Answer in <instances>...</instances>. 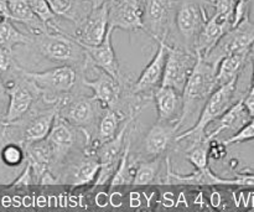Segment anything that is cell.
<instances>
[{
	"label": "cell",
	"mask_w": 254,
	"mask_h": 212,
	"mask_svg": "<svg viewBox=\"0 0 254 212\" xmlns=\"http://www.w3.org/2000/svg\"><path fill=\"white\" fill-rule=\"evenodd\" d=\"M30 35L32 37L30 45H34L35 50L49 61L68 65L79 73L88 66L89 59L86 49L71 34L64 32L54 22L47 25L44 31Z\"/></svg>",
	"instance_id": "6da1fadb"
},
{
	"label": "cell",
	"mask_w": 254,
	"mask_h": 212,
	"mask_svg": "<svg viewBox=\"0 0 254 212\" xmlns=\"http://www.w3.org/2000/svg\"><path fill=\"white\" fill-rule=\"evenodd\" d=\"M216 71L217 69L207 64L197 55V60L192 72L189 76L188 82L183 91V113L179 121L178 128L180 131L186 123H195L196 114H200L210 94L216 88Z\"/></svg>",
	"instance_id": "7a4b0ae2"
},
{
	"label": "cell",
	"mask_w": 254,
	"mask_h": 212,
	"mask_svg": "<svg viewBox=\"0 0 254 212\" xmlns=\"http://www.w3.org/2000/svg\"><path fill=\"white\" fill-rule=\"evenodd\" d=\"M21 73L31 81L47 104H56L62 97L71 93L79 79V72L68 65H60L44 72H27L21 69Z\"/></svg>",
	"instance_id": "3957f363"
},
{
	"label": "cell",
	"mask_w": 254,
	"mask_h": 212,
	"mask_svg": "<svg viewBox=\"0 0 254 212\" xmlns=\"http://www.w3.org/2000/svg\"><path fill=\"white\" fill-rule=\"evenodd\" d=\"M238 77L231 79L227 83L218 86L213 89L208 99L206 101L197 122L193 124L188 131L183 132L179 136H175V141H180L185 138H192L193 141L202 139L206 137V129L211 123L217 121L231 106H232L233 98H235L236 89H237Z\"/></svg>",
	"instance_id": "277c9868"
},
{
	"label": "cell",
	"mask_w": 254,
	"mask_h": 212,
	"mask_svg": "<svg viewBox=\"0 0 254 212\" xmlns=\"http://www.w3.org/2000/svg\"><path fill=\"white\" fill-rule=\"evenodd\" d=\"M97 103L92 97L84 94H66L56 103L57 116L82 131L86 136L87 141H92V131L94 129L98 114H97Z\"/></svg>",
	"instance_id": "5b68a950"
},
{
	"label": "cell",
	"mask_w": 254,
	"mask_h": 212,
	"mask_svg": "<svg viewBox=\"0 0 254 212\" xmlns=\"http://www.w3.org/2000/svg\"><path fill=\"white\" fill-rule=\"evenodd\" d=\"M12 74L14 79L5 83L9 106L4 116L0 118L2 126L15 123L24 118L32 109L35 99L40 97V93L31 81L21 73V67H17Z\"/></svg>",
	"instance_id": "8992f818"
},
{
	"label": "cell",
	"mask_w": 254,
	"mask_h": 212,
	"mask_svg": "<svg viewBox=\"0 0 254 212\" xmlns=\"http://www.w3.org/2000/svg\"><path fill=\"white\" fill-rule=\"evenodd\" d=\"M207 19L205 6L196 0H183L179 2L176 5L174 17L178 34L181 39V45L179 46L188 51L195 52L198 35Z\"/></svg>",
	"instance_id": "52a82bcc"
},
{
	"label": "cell",
	"mask_w": 254,
	"mask_h": 212,
	"mask_svg": "<svg viewBox=\"0 0 254 212\" xmlns=\"http://www.w3.org/2000/svg\"><path fill=\"white\" fill-rule=\"evenodd\" d=\"M236 0H213L215 12L203 24L195 46L196 55H205L232 27Z\"/></svg>",
	"instance_id": "ba28073f"
},
{
	"label": "cell",
	"mask_w": 254,
	"mask_h": 212,
	"mask_svg": "<svg viewBox=\"0 0 254 212\" xmlns=\"http://www.w3.org/2000/svg\"><path fill=\"white\" fill-rule=\"evenodd\" d=\"M254 45V21L246 17L237 26L228 30L222 37L217 41V44L207 52L202 55V59L207 64L212 65L217 69L221 60L225 59L233 52L242 51V50L252 49Z\"/></svg>",
	"instance_id": "9c48e42d"
},
{
	"label": "cell",
	"mask_w": 254,
	"mask_h": 212,
	"mask_svg": "<svg viewBox=\"0 0 254 212\" xmlns=\"http://www.w3.org/2000/svg\"><path fill=\"white\" fill-rule=\"evenodd\" d=\"M136 117H138V114L129 116L124 122V126L119 129L114 138L106 141V143L99 144L98 146L93 149L97 158H98L99 164H101L98 175L96 178L97 185H103L107 181L111 180L112 176H113L117 165L119 163V159H121L124 148H126L127 139L130 136L131 124L134 123Z\"/></svg>",
	"instance_id": "30bf717a"
},
{
	"label": "cell",
	"mask_w": 254,
	"mask_h": 212,
	"mask_svg": "<svg viewBox=\"0 0 254 212\" xmlns=\"http://www.w3.org/2000/svg\"><path fill=\"white\" fill-rule=\"evenodd\" d=\"M196 60L197 55L195 52L188 51L180 46L168 45V56H166L161 86L171 87L183 94L184 87L192 72Z\"/></svg>",
	"instance_id": "8fae6325"
},
{
	"label": "cell",
	"mask_w": 254,
	"mask_h": 212,
	"mask_svg": "<svg viewBox=\"0 0 254 212\" xmlns=\"http://www.w3.org/2000/svg\"><path fill=\"white\" fill-rule=\"evenodd\" d=\"M176 1L178 0H145L143 30L156 42L168 40L178 5Z\"/></svg>",
	"instance_id": "7c38bea8"
},
{
	"label": "cell",
	"mask_w": 254,
	"mask_h": 212,
	"mask_svg": "<svg viewBox=\"0 0 254 212\" xmlns=\"http://www.w3.org/2000/svg\"><path fill=\"white\" fill-rule=\"evenodd\" d=\"M57 114L56 104H50L49 108L40 109L37 113H32L31 111L26 114L27 119L22 118L15 122L14 126L19 127L20 137L14 143H19L20 145L25 146L27 144L36 143L46 139L49 136L50 129L54 124L55 118ZM7 126V124H6Z\"/></svg>",
	"instance_id": "4fadbf2b"
},
{
	"label": "cell",
	"mask_w": 254,
	"mask_h": 212,
	"mask_svg": "<svg viewBox=\"0 0 254 212\" xmlns=\"http://www.w3.org/2000/svg\"><path fill=\"white\" fill-rule=\"evenodd\" d=\"M97 76L94 78H87L82 76L81 81L86 87L93 91L92 98L98 102L103 109L119 108L123 98V82L114 78L103 70L96 67Z\"/></svg>",
	"instance_id": "5bb4252c"
},
{
	"label": "cell",
	"mask_w": 254,
	"mask_h": 212,
	"mask_svg": "<svg viewBox=\"0 0 254 212\" xmlns=\"http://www.w3.org/2000/svg\"><path fill=\"white\" fill-rule=\"evenodd\" d=\"M108 5L92 7L71 34L82 46H97L108 31Z\"/></svg>",
	"instance_id": "9a60e30c"
},
{
	"label": "cell",
	"mask_w": 254,
	"mask_h": 212,
	"mask_svg": "<svg viewBox=\"0 0 254 212\" xmlns=\"http://www.w3.org/2000/svg\"><path fill=\"white\" fill-rule=\"evenodd\" d=\"M145 0H116L108 7V27L126 31L143 30Z\"/></svg>",
	"instance_id": "2e32d148"
},
{
	"label": "cell",
	"mask_w": 254,
	"mask_h": 212,
	"mask_svg": "<svg viewBox=\"0 0 254 212\" xmlns=\"http://www.w3.org/2000/svg\"><path fill=\"white\" fill-rule=\"evenodd\" d=\"M168 42L158 41V50L155 55L149 62L148 66L143 70L138 81L134 82L131 86V92L134 94L143 96L144 98H150L154 91L161 86L163 81L164 69L166 64V56H168Z\"/></svg>",
	"instance_id": "e0dca14e"
},
{
	"label": "cell",
	"mask_w": 254,
	"mask_h": 212,
	"mask_svg": "<svg viewBox=\"0 0 254 212\" xmlns=\"http://www.w3.org/2000/svg\"><path fill=\"white\" fill-rule=\"evenodd\" d=\"M78 128L71 126L56 114L49 136L45 139L52 154V171L55 166L61 164L67 154L72 150L78 139Z\"/></svg>",
	"instance_id": "ac0fdd59"
},
{
	"label": "cell",
	"mask_w": 254,
	"mask_h": 212,
	"mask_svg": "<svg viewBox=\"0 0 254 212\" xmlns=\"http://www.w3.org/2000/svg\"><path fill=\"white\" fill-rule=\"evenodd\" d=\"M114 30L108 27L106 37L103 41L97 46H83L88 55L89 62L97 69L103 70L107 73L113 76L114 78L121 79V70H119L118 59L116 56V51L112 44V34Z\"/></svg>",
	"instance_id": "d6986e66"
},
{
	"label": "cell",
	"mask_w": 254,
	"mask_h": 212,
	"mask_svg": "<svg viewBox=\"0 0 254 212\" xmlns=\"http://www.w3.org/2000/svg\"><path fill=\"white\" fill-rule=\"evenodd\" d=\"M158 122L179 124L183 113V96L171 87L159 86L153 93ZM179 129V128H178Z\"/></svg>",
	"instance_id": "ffe728a7"
},
{
	"label": "cell",
	"mask_w": 254,
	"mask_h": 212,
	"mask_svg": "<svg viewBox=\"0 0 254 212\" xmlns=\"http://www.w3.org/2000/svg\"><path fill=\"white\" fill-rule=\"evenodd\" d=\"M178 124L176 123H164L156 122L144 139V151L149 156H160L165 153L166 149L175 139V134L178 133Z\"/></svg>",
	"instance_id": "44dd1931"
},
{
	"label": "cell",
	"mask_w": 254,
	"mask_h": 212,
	"mask_svg": "<svg viewBox=\"0 0 254 212\" xmlns=\"http://www.w3.org/2000/svg\"><path fill=\"white\" fill-rule=\"evenodd\" d=\"M99 168H101V164H99L96 153L93 150H86L84 155H82L77 160V163H74L71 166L68 175H67L64 181L74 186L93 183V181H96L97 175H98Z\"/></svg>",
	"instance_id": "7402d4cb"
},
{
	"label": "cell",
	"mask_w": 254,
	"mask_h": 212,
	"mask_svg": "<svg viewBox=\"0 0 254 212\" xmlns=\"http://www.w3.org/2000/svg\"><path fill=\"white\" fill-rule=\"evenodd\" d=\"M128 118L127 114L119 108H107L99 118L98 127L96 128V134L92 137L89 146L94 149L99 144L106 143L117 136L119 132V126L123 121Z\"/></svg>",
	"instance_id": "603a6c76"
},
{
	"label": "cell",
	"mask_w": 254,
	"mask_h": 212,
	"mask_svg": "<svg viewBox=\"0 0 254 212\" xmlns=\"http://www.w3.org/2000/svg\"><path fill=\"white\" fill-rule=\"evenodd\" d=\"M251 119L250 114H248L247 109H246L245 104H243V98H241L240 101L233 103L220 118L217 119L218 124L212 132L207 133V138L210 141H213L216 137L220 136L221 133L226 131H232L237 132L247 123Z\"/></svg>",
	"instance_id": "cb8c5ba5"
},
{
	"label": "cell",
	"mask_w": 254,
	"mask_h": 212,
	"mask_svg": "<svg viewBox=\"0 0 254 212\" xmlns=\"http://www.w3.org/2000/svg\"><path fill=\"white\" fill-rule=\"evenodd\" d=\"M165 183L168 184H186V185H235V179H222L213 174L208 166L196 169L190 175H180L171 170L168 164V174H166Z\"/></svg>",
	"instance_id": "d4e9b609"
},
{
	"label": "cell",
	"mask_w": 254,
	"mask_h": 212,
	"mask_svg": "<svg viewBox=\"0 0 254 212\" xmlns=\"http://www.w3.org/2000/svg\"><path fill=\"white\" fill-rule=\"evenodd\" d=\"M7 7L11 21L27 26L30 34H36L47 29V25L34 14L27 0H7Z\"/></svg>",
	"instance_id": "484cf974"
},
{
	"label": "cell",
	"mask_w": 254,
	"mask_h": 212,
	"mask_svg": "<svg viewBox=\"0 0 254 212\" xmlns=\"http://www.w3.org/2000/svg\"><path fill=\"white\" fill-rule=\"evenodd\" d=\"M250 54L251 49L242 50V51L233 52V54L228 55L225 59L221 60L217 66V71H216V88L218 86L227 83L236 77H240L241 71H242Z\"/></svg>",
	"instance_id": "4316f807"
},
{
	"label": "cell",
	"mask_w": 254,
	"mask_h": 212,
	"mask_svg": "<svg viewBox=\"0 0 254 212\" xmlns=\"http://www.w3.org/2000/svg\"><path fill=\"white\" fill-rule=\"evenodd\" d=\"M50 7L57 17H64L68 21L78 24L92 9L87 0H47Z\"/></svg>",
	"instance_id": "83f0119b"
},
{
	"label": "cell",
	"mask_w": 254,
	"mask_h": 212,
	"mask_svg": "<svg viewBox=\"0 0 254 212\" xmlns=\"http://www.w3.org/2000/svg\"><path fill=\"white\" fill-rule=\"evenodd\" d=\"M32 41L31 35L20 31L11 20L0 22V46L12 51L15 46L19 45H30Z\"/></svg>",
	"instance_id": "f1b7e54d"
},
{
	"label": "cell",
	"mask_w": 254,
	"mask_h": 212,
	"mask_svg": "<svg viewBox=\"0 0 254 212\" xmlns=\"http://www.w3.org/2000/svg\"><path fill=\"white\" fill-rule=\"evenodd\" d=\"M129 153H130V136L128 137L124 148L123 154H122L119 163L117 165L116 171L111 179L112 188H116L119 185H126V184H131L134 176V171L131 169L130 163H129Z\"/></svg>",
	"instance_id": "f546056e"
},
{
	"label": "cell",
	"mask_w": 254,
	"mask_h": 212,
	"mask_svg": "<svg viewBox=\"0 0 254 212\" xmlns=\"http://www.w3.org/2000/svg\"><path fill=\"white\" fill-rule=\"evenodd\" d=\"M161 165V155L155 156L153 160L150 161H141L138 164L135 171H134L133 181L131 184L136 186L140 185H149V184L154 183L158 176L159 170H160Z\"/></svg>",
	"instance_id": "4dcf8cb0"
},
{
	"label": "cell",
	"mask_w": 254,
	"mask_h": 212,
	"mask_svg": "<svg viewBox=\"0 0 254 212\" xmlns=\"http://www.w3.org/2000/svg\"><path fill=\"white\" fill-rule=\"evenodd\" d=\"M210 139L207 136L202 139L195 141L191 145V148L188 150L186 159L195 166V169H200L208 166V146H210Z\"/></svg>",
	"instance_id": "1f68e13d"
},
{
	"label": "cell",
	"mask_w": 254,
	"mask_h": 212,
	"mask_svg": "<svg viewBox=\"0 0 254 212\" xmlns=\"http://www.w3.org/2000/svg\"><path fill=\"white\" fill-rule=\"evenodd\" d=\"M25 150L22 145L14 141H7L1 149V160L7 166H17L24 161Z\"/></svg>",
	"instance_id": "d6a6232c"
},
{
	"label": "cell",
	"mask_w": 254,
	"mask_h": 212,
	"mask_svg": "<svg viewBox=\"0 0 254 212\" xmlns=\"http://www.w3.org/2000/svg\"><path fill=\"white\" fill-rule=\"evenodd\" d=\"M27 1H29L34 14L36 15L44 24L49 25L56 20L57 16L51 10L47 0H27Z\"/></svg>",
	"instance_id": "836d02e7"
},
{
	"label": "cell",
	"mask_w": 254,
	"mask_h": 212,
	"mask_svg": "<svg viewBox=\"0 0 254 212\" xmlns=\"http://www.w3.org/2000/svg\"><path fill=\"white\" fill-rule=\"evenodd\" d=\"M254 139V118H251L240 131L236 132L232 137L227 138L226 141H223V145L230 146L233 144H240L245 143V141H253Z\"/></svg>",
	"instance_id": "e575fe53"
},
{
	"label": "cell",
	"mask_w": 254,
	"mask_h": 212,
	"mask_svg": "<svg viewBox=\"0 0 254 212\" xmlns=\"http://www.w3.org/2000/svg\"><path fill=\"white\" fill-rule=\"evenodd\" d=\"M19 67L14 59L12 51L0 46V72L2 73H12Z\"/></svg>",
	"instance_id": "d590c367"
},
{
	"label": "cell",
	"mask_w": 254,
	"mask_h": 212,
	"mask_svg": "<svg viewBox=\"0 0 254 212\" xmlns=\"http://www.w3.org/2000/svg\"><path fill=\"white\" fill-rule=\"evenodd\" d=\"M247 16H250V2H248V0H236L232 15V27L237 26Z\"/></svg>",
	"instance_id": "8d00e7d4"
},
{
	"label": "cell",
	"mask_w": 254,
	"mask_h": 212,
	"mask_svg": "<svg viewBox=\"0 0 254 212\" xmlns=\"http://www.w3.org/2000/svg\"><path fill=\"white\" fill-rule=\"evenodd\" d=\"M34 183V175H32V170L30 164H26L24 171L21 175L14 181V186H21V185H31Z\"/></svg>",
	"instance_id": "74e56055"
},
{
	"label": "cell",
	"mask_w": 254,
	"mask_h": 212,
	"mask_svg": "<svg viewBox=\"0 0 254 212\" xmlns=\"http://www.w3.org/2000/svg\"><path fill=\"white\" fill-rule=\"evenodd\" d=\"M235 185L254 188V174H240L235 179Z\"/></svg>",
	"instance_id": "f35d334b"
},
{
	"label": "cell",
	"mask_w": 254,
	"mask_h": 212,
	"mask_svg": "<svg viewBox=\"0 0 254 212\" xmlns=\"http://www.w3.org/2000/svg\"><path fill=\"white\" fill-rule=\"evenodd\" d=\"M243 104H245L251 118H254V93L248 92L247 96L243 97Z\"/></svg>",
	"instance_id": "ab89813d"
},
{
	"label": "cell",
	"mask_w": 254,
	"mask_h": 212,
	"mask_svg": "<svg viewBox=\"0 0 254 212\" xmlns=\"http://www.w3.org/2000/svg\"><path fill=\"white\" fill-rule=\"evenodd\" d=\"M89 4L92 5V7H97V6H102V5H111L113 4L116 0H87Z\"/></svg>",
	"instance_id": "60d3db41"
},
{
	"label": "cell",
	"mask_w": 254,
	"mask_h": 212,
	"mask_svg": "<svg viewBox=\"0 0 254 212\" xmlns=\"http://www.w3.org/2000/svg\"><path fill=\"white\" fill-rule=\"evenodd\" d=\"M6 87H5V82L1 77V72H0V102H4L6 99Z\"/></svg>",
	"instance_id": "b9f144b4"
},
{
	"label": "cell",
	"mask_w": 254,
	"mask_h": 212,
	"mask_svg": "<svg viewBox=\"0 0 254 212\" xmlns=\"http://www.w3.org/2000/svg\"><path fill=\"white\" fill-rule=\"evenodd\" d=\"M251 59H252V64H253V77H252V87H251L250 92L251 93H254V45L251 49Z\"/></svg>",
	"instance_id": "7bdbcfd3"
}]
</instances>
